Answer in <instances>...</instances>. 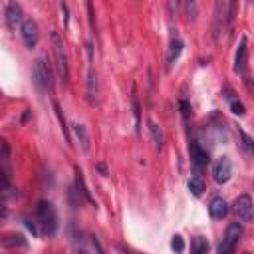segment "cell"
I'll use <instances>...</instances> for the list:
<instances>
[{
    "instance_id": "cell-2",
    "label": "cell",
    "mask_w": 254,
    "mask_h": 254,
    "mask_svg": "<svg viewBox=\"0 0 254 254\" xmlns=\"http://www.w3.org/2000/svg\"><path fill=\"white\" fill-rule=\"evenodd\" d=\"M36 217L44 228L46 235H54L58 230V215H56V208L52 203L48 201H38V206H36Z\"/></svg>"
},
{
    "instance_id": "cell-19",
    "label": "cell",
    "mask_w": 254,
    "mask_h": 254,
    "mask_svg": "<svg viewBox=\"0 0 254 254\" xmlns=\"http://www.w3.org/2000/svg\"><path fill=\"white\" fill-rule=\"evenodd\" d=\"M149 131H151V135H153V141H155V145L159 147H163V143H165V135H163V129H161V125H157L155 121H149Z\"/></svg>"
},
{
    "instance_id": "cell-13",
    "label": "cell",
    "mask_w": 254,
    "mask_h": 254,
    "mask_svg": "<svg viewBox=\"0 0 254 254\" xmlns=\"http://www.w3.org/2000/svg\"><path fill=\"white\" fill-rule=\"evenodd\" d=\"M72 129H74V133H76V137H78V141L81 145V149L88 153L90 151V133H88V127L83 125V123H74Z\"/></svg>"
},
{
    "instance_id": "cell-21",
    "label": "cell",
    "mask_w": 254,
    "mask_h": 254,
    "mask_svg": "<svg viewBox=\"0 0 254 254\" xmlns=\"http://www.w3.org/2000/svg\"><path fill=\"white\" fill-rule=\"evenodd\" d=\"M88 94H90L92 99L97 95V76H95L94 70L88 72Z\"/></svg>"
},
{
    "instance_id": "cell-9",
    "label": "cell",
    "mask_w": 254,
    "mask_h": 254,
    "mask_svg": "<svg viewBox=\"0 0 254 254\" xmlns=\"http://www.w3.org/2000/svg\"><path fill=\"white\" fill-rule=\"evenodd\" d=\"M4 14H6V26L10 30H16V26H22L24 24V12H22V6H20V4L8 2Z\"/></svg>"
},
{
    "instance_id": "cell-12",
    "label": "cell",
    "mask_w": 254,
    "mask_h": 254,
    "mask_svg": "<svg viewBox=\"0 0 254 254\" xmlns=\"http://www.w3.org/2000/svg\"><path fill=\"white\" fill-rule=\"evenodd\" d=\"M208 213H210V217H213L215 221H222V219L228 215V205H226V201L221 199V197L213 199V201H210V205H208Z\"/></svg>"
},
{
    "instance_id": "cell-25",
    "label": "cell",
    "mask_w": 254,
    "mask_h": 254,
    "mask_svg": "<svg viewBox=\"0 0 254 254\" xmlns=\"http://www.w3.org/2000/svg\"><path fill=\"white\" fill-rule=\"evenodd\" d=\"M187 14H189V20H197V14H199L197 2H187Z\"/></svg>"
},
{
    "instance_id": "cell-20",
    "label": "cell",
    "mask_w": 254,
    "mask_h": 254,
    "mask_svg": "<svg viewBox=\"0 0 254 254\" xmlns=\"http://www.w3.org/2000/svg\"><path fill=\"white\" fill-rule=\"evenodd\" d=\"M190 246H193V254H208V242L203 237H197Z\"/></svg>"
},
{
    "instance_id": "cell-28",
    "label": "cell",
    "mask_w": 254,
    "mask_h": 254,
    "mask_svg": "<svg viewBox=\"0 0 254 254\" xmlns=\"http://www.w3.org/2000/svg\"><path fill=\"white\" fill-rule=\"evenodd\" d=\"M117 250H119L121 254H139V252H133V250H129V248H123V246H117Z\"/></svg>"
},
{
    "instance_id": "cell-16",
    "label": "cell",
    "mask_w": 254,
    "mask_h": 254,
    "mask_svg": "<svg viewBox=\"0 0 254 254\" xmlns=\"http://www.w3.org/2000/svg\"><path fill=\"white\" fill-rule=\"evenodd\" d=\"M28 242H26V238L22 237V235H6L4 238H2V246L4 248H16V246H20V248H24Z\"/></svg>"
},
{
    "instance_id": "cell-8",
    "label": "cell",
    "mask_w": 254,
    "mask_h": 254,
    "mask_svg": "<svg viewBox=\"0 0 254 254\" xmlns=\"http://www.w3.org/2000/svg\"><path fill=\"white\" fill-rule=\"evenodd\" d=\"M213 177L219 185H224L230 177H232V165L228 157H219L213 165Z\"/></svg>"
},
{
    "instance_id": "cell-1",
    "label": "cell",
    "mask_w": 254,
    "mask_h": 254,
    "mask_svg": "<svg viewBox=\"0 0 254 254\" xmlns=\"http://www.w3.org/2000/svg\"><path fill=\"white\" fill-rule=\"evenodd\" d=\"M52 46H54V58H56V70H58L62 81H68L70 79L68 54H66V46H64V40L58 32H52Z\"/></svg>"
},
{
    "instance_id": "cell-14",
    "label": "cell",
    "mask_w": 254,
    "mask_h": 254,
    "mask_svg": "<svg viewBox=\"0 0 254 254\" xmlns=\"http://www.w3.org/2000/svg\"><path fill=\"white\" fill-rule=\"evenodd\" d=\"M181 52H183V42H181L179 38H173L171 48H169V54H167V70L173 68V64L179 60Z\"/></svg>"
},
{
    "instance_id": "cell-22",
    "label": "cell",
    "mask_w": 254,
    "mask_h": 254,
    "mask_svg": "<svg viewBox=\"0 0 254 254\" xmlns=\"http://www.w3.org/2000/svg\"><path fill=\"white\" fill-rule=\"evenodd\" d=\"M238 135H240V139H242V145H244V149L254 157V141H252V137L246 133V131H242V129H238Z\"/></svg>"
},
{
    "instance_id": "cell-6",
    "label": "cell",
    "mask_w": 254,
    "mask_h": 254,
    "mask_svg": "<svg viewBox=\"0 0 254 254\" xmlns=\"http://www.w3.org/2000/svg\"><path fill=\"white\" fill-rule=\"evenodd\" d=\"M232 210H235V215L244 222H250L254 219V203L248 195H240L232 203Z\"/></svg>"
},
{
    "instance_id": "cell-26",
    "label": "cell",
    "mask_w": 254,
    "mask_h": 254,
    "mask_svg": "<svg viewBox=\"0 0 254 254\" xmlns=\"http://www.w3.org/2000/svg\"><path fill=\"white\" fill-rule=\"evenodd\" d=\"M179 105H181L183 119H189V117H190V103H189L187 99H181V101H179Z\"/></svg>"
},
{
    "instance_id": "cell-10",
    "label": "cell",
    "mask_w": 254,
    "mask_h": 254,
    "mask_svg": "<svg viewBox=\"0 0 254 254\" xmlns=\"http://www.w3.org/2000/svg\"><path fill=\"white\" fill-rule=\"evenodd\" d=\"M246 60H248V40L242 36L240 44L235 54V72L240 76H246Z\"/></svg>"
},
{
    "instance_id": "cell-30",
    "label": "cell",
    "mask_w": 254,
    "mask_h": 254,
    "mask_svg": "<svg viewBox=\"0 0 254 254\" xmlns=\"http://www.w3.org/2000/svg\"><path fill=\"white\" fill-rule=\"evenodd\" d=\"M97 169L101 171V175H108V169H105V165H103V163H99V165H97Z\"/></svg>"
},
{
    "instance_id": "cell-5",
    "label": "cell",
    "mask_w": 254,
    "mask_h": 254,
    "mask_svg": "<svg viewBox=\"0 0 254 254\" xmlns=\"http://www.w3.org/2000/svg\"><path fill=\"white\" fill-rule=\"evenodd\" d=\"M232 10H235V4H230V2H217L215 4V38L219 40L221 34L224 32L226 28V22H230V18H232Z\"/></svg>"
},
{
    "instance_id": "cell-11",
    "label": "cell",
    "mask_w": 254,
    "mask_h": 254,
    "mask_svg": "<svg viewBox=\"0 0 254 254\" xmlns=\"http://www.w3.org/2000/svg\"><path fill=\"white\" fill-rule=\"evenodd\" d=\"M189 155H190V161H193V165L199 167V169H203V167H206V165L210 163L208 153L203 149V147H201L197 141H193V143L189 145Z\"/></svg>"
},
{
    "instance_id": "cell-31",
    "label": "cell",
    "mask_w": 254,
    "mask_h": 254,
    "mask_svg": "<svg viewBox=\"0 0 254 254\" xmlns=\"http://www.w3.org/2000/svg\"><path fill=\"white\" fill-rule=\"evenodd\" d=\"M76 254H88V252H86V250H78Z\"/></svg>"
},
{
    "instance_id": "cell-32",
    "label": "cell",
    "mask_w": 254,
    "mask_h": 254,
    "mask_svg": "<svg viewBox=\"0 0 254 254\" xmlns=\"http://www.w3.org/2000/svg\"><path fill=\"white\" fill-rule=\"evenodd\" d=\"M246 254H250V252H246Z\"/></svg>"
},
{
    "instance_id": "cell-7",
    "label": "cell",
    "mask_w": 254,
    "mask_h": 254,
    "mask_svg": "<svg viewBox=\"0 0 254 254\" xmlns=\"http://www.w3.org/2000/svg\"><path fill=\"white\" fill-rule=\"evenodd\" d=\"M20 36H22V42L26 44L28 50L36 48L38 42H40V30H38V24L34 20H24V24L20 26Z\"/></svg>"
},
{
    "instance_id": "cell-29",
    "label": "cell",
    "mask_w": 254,
    "mask_h": 254,
    "mask_svg": "<svg viewBox=\"0 0 254 254\" xmlns=\"http://www.w3.org/2000/svg\"><path fill=\"white\" fill-rule=\"evenodd\" d=\"M62 12H64V20L68 22V6L66 4H62Z\"/></svg>"
},
{
    "instance_id": "cell-4",
    "label": "cell",
    "mask_w": 254,
    "mask_h": 254,
    "mask_svg": "<svg viewBox=\"0 0 254 254\" xmlns=\"http://www.w3.org/2000/svg\"><path fill=\"white\" fill-rule=\"evenodd\" d=\"M32 78H34V83L40 92H50L52 86H54V79H52V70L48 66L46 60H36L34 62V70H32Z\"/></svg>"
},
{
    "instance_id": "cell-23",
    "label": "cell",
    "mask_w": 254,
    "mask_h": 254,
    "mask_svg": "<svg viewBox=\"0 0 254 254\" xmlns=\"http://www.w3.org/2000/svg\"><path fill=\"white\" fill-rule=\"evenodd\" d=\"M171 248H173L177 254H183V252H185V240H183V237L175 235L173 240H171Z\"/></svg>"
},
{
    "instance_id": "cell-27",
    "label": "cell",
    "mask_w": 254,
    "mask_h": 254,
    "mask_svg": "<svg viewBox=\"0 0 254 254\" xmlns=\"http://www.w3.org/2000/svg\"><path fill=\"white\" fill-rule=\"evenodd\" d=\"M133 115H135V125H137V133H139V125H141V113H139V103L133 99Z\"/></svg>"
},
{
    "instance_id": "cell-24",
    "label": "cell",
    "mask_w": 254,
    "mask_h": 254,
    "mask_svg": "<svg viewBox=\"0 0 254 254\" xmlns=\"http://www.w3.org/2000/svg\"><path fill=\"white\" fill-rule=\"evenodd\" d=\"M230 111L235 113V115H238V117H242V115L246 113V110H244V105H242L240 101H237V99H230Z\"/></svg>"
},
{
    "instance_id": "cell-3",
    "label": "cell",
    "mask_w": 254,
    "mask_h": 254,
    "mask_svg": "<svg viewBox=\"0 0 254 254\" xmlns=\"http://www.w3.org/2000/svg\"><path fill=\"white\" fill-rule=\"evenodd\" d=\"M244 235V228L240 222H230L226 226V232H224V237L219 244V254H235L240 238Z\"/></svg>"
},
{
    "instance_id": "cell-18",
    "label": "cell",
    "mask_w": 254,
    "mask_h": 254,
    "mask_svg": "<svg viewBox=\"0 0 254 254\" xmlns=\"http://www.w3.org/2000/svg\"><path fill=\"white\" fill-rule=\"evenodd\" d=\"M189 190H190V195H195V197H201L205 193V181L201 177H193L189 183H187Z\"/></svg>"
},
{
    "instance_id": "cell-15",
    "label": "cell",
    "mask_w": 254,
    "mask_h": 254,
    "mask_svg": "<svg viewBox=\"0 0 254 254\" xmlns=\"http://www.w3.org/2000/svg\"><path fill=\"white\" fill-rule=\"evenodd\" d=\"M76 189H78V195H81L90 205H95V203H94V197L90 195V190H88V187H86V183H83V175H81L79 169H76Z\"/></svg>"
},
{
    "instance_id": "cell-17",
    "label": "cell",
    "mask_w": 254,
    "mask_h": 254,
    "mask_svg": "<svg viewBox=\"0 0 254 254\" xmlns=\"http://www.w3.org/2000/svg\"><path fill=\"white\" fill-rule=\"evenodd\" d=\"M54 110H56V115L60 119V125H62V131H64V137H66V143L72 145V137H70V129H68V123H66V117H64L62 113V108H60V103L54 101Z\"/></svg>"
}]
</instances>
